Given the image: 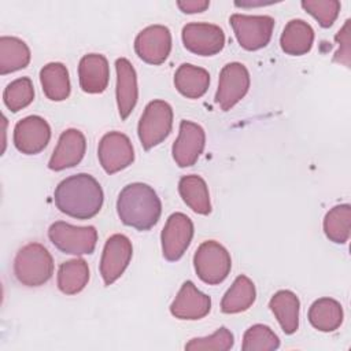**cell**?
<instances>
[{"label": "cell", "instance_id": "obj_17", "mask_svg": "<svg viewBox=\"0 0 351 351\" xmlns=\"http://www.w3.org/2000/svg\"><path fill=\"white\" fill-rule=\"evenodd\" d=\"M85 149L86 140L84 133L78 129H67L60 134L48 162V167L53 171L74 167L82 160Z\"/></svg>", "mask_w": 351, "mask_h": 351}, {"label": "cell", "instance_id": "obj_1", "mask_svg": "<svg viewBox=\"0 0 351 351\" xmlns=\"http://www.w3.org/2000/svg\"><path fill=\"white\" fill-rule=\"evenodd\" d=\"M53 200L60 213L77 219H89L100 211L104 193L95 177L78 173L58 184Z\"/></svg>", "mask_w": 351, "mask_h": 351}, {"label": "cell", "instance_id": "obj_23", "mask_svg": "<svg viewBox=\"0 0 351 351\" xmlns=\"http://www.w3.org/2000/svg\"><path fill=\"white\" fill-rule=\"evenodd\" d=\"M40 82L44 95L52 101H62L70 96L67 67L60 62H51L40 70Z\"/></svg>", "mask_w": 351, "mask_h": 351}, {"label": "cell", "instance_id": "obj_9", "mask_svg": "<svg viewBox=\"0 0 351 351\" xmlns=\"http://www.w3.org/2000/svg\"><path fill=\"white\" fill-rule=\"evenodd\" d=\"M184 47L200 56H213L222 51L225 45L223 30L213 23L192 22L182 27Z\"/></svg>", "mask_w": 351, "mask_h": 351}, {"label": "cell", "instance_id": "obj_15", "mask_svg": "<svg viewBox=\"0 0 351 351\" xmlns=\"http://www.w3.org/2000/svg\"><path fill=\"white\" fill-rule=\"evenodd\" d=\"M206 145L204 129L191 121H181L178 138L174 141L171 154L180 167L193 166Z\"/></svg>", "mask_w": 351, "mask_h": 351}, {"label": "cell", "instance_id": "obj_12", "mask_svg": "<svg viewBox=\"0 0 351 351\" xmlns=\"http://www.w3.org/2000/svg\"><path fill=\"white\" fill-rule=\"evenodd\" d=\"M132 255L133 247L129 237L117 233L107 239L100 259V274L106 285L114 284L123 274Z\"/></svg>", "mask_w": 351, "mask_h": 351}, {"label": "cell", "instance_id": "obj_18", "mask_svg": "<svg viewBox=\"0 0 351 351\" xmlns=\"http://www.w3.org/2000/svg\"><path fill=\"white\" fill-rule=\"evenodd\" d=\"M117 69V104L122 119H126L137 104L138 88L137 74L132 63L126 58L115 60Z\"/></svg>", "mask_w": 351, "mask_h": 351}, {"label": "cell", "instance_id": "obj_3", "mask_svg": "<svg viewBox=\"0 0 351 351\" xmlns=\"http://www.w3.org/2000/svg\"><path fill=\"white\" fill-rule=\"evenodd\" d=\"M14 274L26 287L44 285L53 274V259L40 243L23 245L14 259Z\"/></svg>", "mask_w": 351, "mask_h": 351}, {"label": "cell", "instance_id": "obj_22", "mask_svg": "<svg viewBox=\"0 0 351 351\" xmlns=\"http://www.w3.org/2000/svg\"><path fill=\"white\" fill-rule=\"evenodd\" d=\"M176 89L188 99L202 97L210 85V74L206 69L182 63L174 74Z\"/></svg>", "mask_w": 351, "mask_h": 351}, {"label": "cell", "instance_id": "obj_7", "mask_svg": "<svg viewBox=\"0 0 351 351\" xmlns=\"http://www.w3.org/2000/svg\"><path fill=\"white\" fill-rule=\"evenodd\" d=\"M234 36L247 51H256L266 47L271 38L274 19L269 15L233 14L229 18Z\"/></svg>", "mask_w": 351, "mask_h": 351}, {"label": "cell", "instance_id": "obj_29", "mask_svg": "<svg viewBox=\"0 0 351 351\" xmlns=\"http://www.w3.org/2000/svg\"><path fill=\"white\" fill-rule=\"evenodd\" d=\"M351 206L348 203L335 206L324 218V232L336 244H346L350 239Z\"/></svg>", "mask_w": 351, "mask_h": 351}, {"label": "cell", "instance_id": "obj_6", "mask_svg": "<svg viewBox=\"0 0 351 351\" xmlns=\"http://www.w3.org/2000/svg\"><path fill=\"white\" fill-rule=\"evenodd\" d=\"M48 237L64 254L89 255L96 248L97 230L95 226H74L64 221H56L49 226Z\"/></svg>", "mask_w": 351, "mask_h": 351}, {"label": "cell", "instance_id": "obj_27", "mask_svg": "<svg viewBox=\"0 0 351 351\" xmlns=\"http://www.w3.org/2000/svg\"><path fill=\"white\" fill-rule=\"evenodd\" d=\"M30 49L27 44L18 38L3 36L0 38V74L5 75L8 73L25 69L30 63Z\"/></svg>", "mask_w": 351, "mask_h": 351}, {"label": "cell", "instance_id": "obj_34", "mask_svg": "<svg viewBox=\"0 0 351 351\" xmlns=\"http://www.w3.org/2000/svg\"><path fill=\"white\" fill-rule=\"evenodd\" d=\"M178 8L185 14H197L208 8L210 1L207 0H180L177 1Z\"/></svg>", "mask_w": 351, "mask_h": 351}, {"label": "cell", "instance_id": "obj_30", "mask_svg": "<svg viewBox=\"0 0 351 351\" xmlns=\"http://www.w3.org/2000/svg\"><path fill=\"white\" fill-rule=\"evenodd\" d=\"M33 99L34 88L29 77H21L14 80L7 85L3 93L4 104L12 112H18L22 108L27 107L33 101Z\"/></svg>", "mask_w": 351, "mask_h": 351}, {"label": "cell", "instance_id": "obj_24", "mask_svg": "<svg viewBox=\"0 0 351 351\" xmlns=\"http://www.w3.org/2000/svg\"><path fill=\"white\" fill-rule=\"evenodd\" d=\"M256 299L254 282L244 274L236 277L230 288L221 300V311L225 314H237L248 310Z\"/></svg>", "mask_w": 351, "mask_h": 351}, {"label": "cell", "instance_id": "obj_13", "mask_svg": "<svg viewBox=\"0 0 351 351\" xmlns=\"http://www.w3.org/2000/svg\"><path fill=\"white\" fill-rule=\"evenodd\" d=\"M137 56L148 64H162L171 51V33L163 25H151L143 29L134 40Z\"/></svg>", "mask_w": 351, "mask_h": 351}, {"label": "cell", "instance_id": "obj_19", "mask_svg": "<svg viewBox=\"0 0 351 351\" xmlns=\"http://www.w3.org/2000/svg\"><path fill=\"white\" fill-rule=\"evenodd\" d=\"M80 86L86 93H101L110 80V67L104 55L88 53L78 64Z\"/></svg>", "mask_w": 351, "mask_h": 351}, {"label": "cell", "instance_id": "obj_31", "mask_svg": "<svg viewBox=\"0 0 351 351\" xmlns=\"http://www.w3.org/2000/svg\"><path fill=\"white\" fill-rule=\"evenodd\" d=\"M278 347L280 339L267 325L255 324L243 336V351H271Z\"/></svg>", "mask_w": 351, "mask_h": 351}, {"label": "cell", "instance_id": "obj_26", "mask_svg": "<svg viewBox=\"0 0 351 351\" xmlns=\"http://www.w3.org/2000/svg\"><path fill=\"white\" fill-rule=\"evenodd\" d=\"M343 307L332 298H321L308 308L310 324L321 332H333L343 324Z\"/></svg>", "mask_w": 351, "mask_h": 351}, {"label": "cell", "instance_id": "obj_14", "mask_svg": "<svg viewBox=\"0 0 351 351\" xmlns=\"http://www.w3.org/2000/svg\"><path fill=\"white\" fill-rule=\"evenodd\" d=\"M51 140L49 123L38 115H29L14 128V145L25 155L41 152Z\"/></svg>", "mask_w": 351, "mask_h": 351}, {"label": "cell", "instance_id": "obj_32", "mask_svg": "<svg viewBox=\"0 0 351 351\" xmlns=\"http://www.w3.org/2000/svg\"><path fill=\"white\" fill-rule=\"evenodd\" d=\"M233 344H234L233 333L228 328L221 326L218 330H215L213 335H210L207 337L191 339L185 344V350H191V351H200V350L228 351L233 347Z\"/></svg>", "mask_w": 351, "mask_h": 351}, {"label": "cell", "instance_id": "obj_4", "mask_svg": "<svg viewBox=\"0 0 351 351\" xmlns=\"http://www.w3.org/2000/svg\"><path fill=\"white\" fill-rule=\"evenodd\" d=\"M193 266L203 282L217 285L229 276L232 259L222 244L215 240H207L197 247L193 255Z\"/></svg>", "mask_w": 351, "mask_h": 351}, {"label": "cell", "instance_id": "obj_2", "mask_svg": "<svg viewBox=\"0 0 351 351\" xmlns=\"http://www.w3.org/2000/svg\"><path fill=\"white\" fill-rule=\"evenodd\" d=\"M117 213L122 223L143 232L158 223L162 203L152 186L144 182H133L119 192Z\"/></svg>", "mask_w": 351, "mask_h": 351}, {"label": "cell", "instance_id": "obj_8", "mask_svg": "<svg viewBox=\"0 0 351 351\" xmlns=\"http://www.w3.org/2000/svg\"><path fill=\"white\" fill-rule=\"evenodd\" d=\"M250 89V73L243 63L232 62L223 66L219 74L215 103L222 111L234 107Z\"/></svg>", "mask_w": 351, "mask_h": 351}, {"label": "cell", "instance_id": "obj_20", "mask_svg": "<svg viewBox=\"0 0 351 351\" xmlns=\"http://www.w3.org/2000/svg\"><path fill=\"white\" fill-rule=\"evenodd\" d=\"M314 30L303 19H291L280 37L281 49L292 56H300L311 51Z\"/></svg>", "mask_w": 351, "mask_h": 351}, {"label": "cell", "instance_id": "obj_5", "mask_svg": "<svg viewBox=\"0 0 351 351\" xmlns=\"http://www.w3.org/2000/svg\"><path fill=\"white\" fill-rule=\"evenodd\" d=\"M173 128V108L165 100H152L147 104L137 126L140 143L151 149L167 138Z\"/></svg>", "mask_w": 351, "mask_h": 351}, {"label": "cell", "instance_id": "obj_33", "mask_svg": "<svg viewBox=\"0 0 351 351\" xmlns=\"http://www.w3.org/2000/svg\"><path fill=\"white\" fill-rule=\"evenodd\" d=\"M302 7L313 18H315L321 27H330L340 12V1L337 0H314L302 1Z\"/></svg>", "mask_w": 351, "mask_h": 351}, {"label": "cell", "instance_id": "obj_11", "mask_svg": "<svg viewBox=\"0 0 351 351\" xmlns=\"http://www.w3.org/2000/svg\"><path fill=\"white\" fill-rule=\"evenodd\" d=\"M193 237V223L184 213L171 214L162 230V254L170 261H178L188 250Z\"/></svg>", "mask_w": 351, "mask_h": 351}, {"label": "cell", "instance_id": "obj_21", "mask_svg": "<svg viewBox=\"0 0 351 351\" xmlns=\"http://www.w3.org/2000/svg\"><path fill=\"white\" fill-rule=\"evenodd\" d=\"M269 307L276 315L284 333L292 335L298 330L300 302L292 291L281 289L276 292L269 302Z\"/></svg>", "mask_w": 351, "mask_h": 351}, {"label": "cell", "instance_id": "obj_10", "mask_svg": "<svg viewBox=\"0 0 351 351\" xmlns=\"http://www.w3.org/2000/svg\"><path fill=\"white\" fill-rule=\"evenodd\" d=\"M97 156L107 174L129 167L134 160V151L129 137L121 132L106 133L97 148Z\"/></svg>", "mask_w": 351, "mask_h": 351}, {"label": "cell", "instance_id": "obj_16", "mask_svg": "<svg viewBox=\"0 0 351 351\" xmlns=\"http://www.w3.org/2000/svg\"><path fill=\"white\" fill-rule=\"evenodd\" d=\"M211 310V299L196 288L192 281H185L173 303L170 304V313L178 319L195 321L206 317Z\"/></svg>", "mask_w": 351, "mask_h": 351}, {"label": "cell", "instance_id": "obj_25", "mask_svg": "<svg viewBox=\"0 0 351 351\" xmlns=\"http://www.w3.org/2000/svg\"><path fill=\"white\" fill-rule=\"evenodd\" d=\"M178 192L184 203L196 214L207 215L211 213L208 188L200 176L189 174L181 177L178 182Z\"/></svg>", "mask_w": 351, "mask_h": 351}, {"label": "cell", "instance_id": "obj_28", "mask_svg": "<svg viewBox=\"0 0 351 351\" xmlns=\"http://www.w3.org/2000/svg\"><path fill=\"white\" fill-rule=\"evenodd\" d=\"M58 288L66 295L81 292L89 281V266L85 259L75 258L63 262L58 270Z\"/></svg>", "mask_w": 351, "mask_h": 351}]
</instances>
